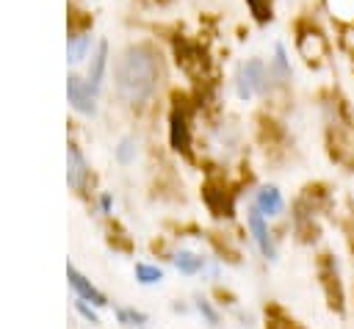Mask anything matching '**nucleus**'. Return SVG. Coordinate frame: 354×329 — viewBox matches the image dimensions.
I'll return each instance as SVG.
<instances>
[{
  "label": "nucleus",
  "mask_w": 354,
  "mask_h": 329,
  "mask_svg": "<svg viewBox=\"0 0 354 329\" xmlns=\"http://www.w3.org/2000/svg\"><path fill=\"white\" fill-rule=\"evenodd\" d=\"M158 58L149 47H127L116 64V91L122 100L141 105L158 86Z\"/></svg>",
  "instance_id": "nucleus-1"
},
{
  "label": "nucleus",
  "mask_w": 354,
  "mask_h": 329,
  "mask_svg": "<svg viewBox=\"0 0 354 329\" xmlns=\"http://www.w3.org/2000/svg\"><path fill=\"white\" fill-rule=\"evenodd\" d=\"M266 83H268V72H266V64L260 58H252L238 69L235 86H238V97L241 100H252L254 94L266 91Z\"/></svg>",
  "instance_id": "nucleus-2"
},
{
  "label": "nucleus",
  "mask_w": 354,
  "mask_h": 329,
  "mask_svg": "<svg viewBox=\"0 0 354 329\" xmlns=\"http://www.w3.org/2000/svg\"><path fill=\"white\" fill-rule=\"evenodd\" d=\"M97 91L100 88L94 83L80 80L77 75H69V80H66V97H69L72 108L80 111V113H94V108H97Z\"/></svg>",
  "instance_id": "nucleus-3"
},
{
  "label": "nucleus",
  "mask_w": 354,
  "mask_h": 329,
  "mask_svg": "<svg viewBox=\"0 0 354 329\" xmlns=\"http://www.w3.org/2000/svg\"><path fill=\"white\" fill-rule=\"evenodd\" d=\"M86 180H88L86 158H83V152L75 144H69V149H66V182H69V188L83 191L86 188Z\"/></svg>",
  "instance_id": "nucleus-4"
},
{
  "label": "nucleus",
  "mask_w": 354,
  "mask_h": 329,
  "mask_svg": "<svg viewBox=\"0 0 354 329\" xmlns=\"http://www.w3.org/2000/svg\"><path fill=\"white\" fill-rule=\"evenodd\" d=\"M66 276H69V285H72V290L77 293V299H83V301H91L94 307H105L108 304V299H105V293L102 290H97L75 265H66Z\"/></svg>",
  "instance_id": "nucleus-5"
},
{
  "label": "nucleus",
  "mask_w": 354,
  "mask_h": 329,
  "mask_svg": "<svg viewBox=\"0 0 354 329\" xmlns=\"http://www.w3.org/2000/svg\"><path fill=\"white\" fill-rule=\"evenodd\" d=\"M249 229H252V235H254V243L260 246V252H263L266 257H274V246H271V238H268V227H266V213H263L257 205L249 210Z\"/></svg>",
  "instance_id": "nucleus-6"
},
{
  "label": "nucleus",
  "mask_w": 354,
  "mask_h": 329,
  "mask_svg": "<svg viewBox=\"0 0 354 329\" xmlns=\"http://www.w3.org/2000/svg\"><path fill=\"white\" fill-rule=\"evenodd\" d=\"M299 53L307 58V61H321L326 55V41L318 30H307L299 36Z\"/></svg>",
  "instance_id": "nucleus-7"
},
{
  "label": "nucleus",
  "mask_w": 354,
  "mask_h": 329,
  "mask_svg": "<svg viewBox=\"0 0 354 329\" xmlns=\"http://www.w3.org/2000/svg\"><path fill=\"white\" fill-rule=\"evenodd\" d=\"M171 147H174L177 152H188V147H191V135H188V116H185L180 108H174V111H171Z\"/></svg>",
  "instance_id": "nucleus-8"
},
{
  "label": "nucleus",
  "mask_w": 354,
  "mask_h": 329,
  "mask_svg": "<svg viewBox=\"0 0 354 329\" xmlns=\"http://www.w3.org/2000/svg\"><path fill=\"white\" fill-rule=\"evenodd\" d=\"M254 205L266 213V216H277V213H282V194L274 188V185H263L260 191H257V199H254Z\"/></svg>",
  "instance_id": "nucleus-9"
},
{
  "label": "nucleus",
  "mask_w": 354,
  "mask_h": 329,
  "mask_svg": "<svg viewBox=\"0 0 354 329\" xmlns=\"http://www.w3.org/2000/svg\"><path fill=\"white\" fill-rule=\"evenodd\" d=\"M268 77L277 80L279 86H285V83L290 80V61H288V53H285L282 44L274 47V61H271V66H268Z\"/></svg>",
  "instance_id": "nucleus-10"
},
{
  "label": "nucleus",
  "mask_w": 354,
  "mask_h": 329,
  "mask_svg": "<svg viewBox=\"0 0 354 329\" xmlns=\"http://www.w3.org/2000/svg\"><path fill=\"white\" fill-rule=\"evenodd\" d=\"M88 47H91V36H86V33L69 36V44H66V58H69V64H80V61L86 58Z\"/></svg>",
  "instance_id": "nucleus-11"
},
{
  "label": "nucleus",
  "mask_w": 354,
  "mask_h": 329,
  "mask_svg": "<svg viewBox=\"0 0 354 329\" xmlns=\"http://www.w3.org/2000/svg\"><path fill=\"white\" fill-rule=\"evenodd\" d=\"M105 64H108V44L105 41H100V47H97V53H94V61H91V69H88V83H94L97 88H100V83H102V75H105Z\"/></svg>",
  "instance_id": "nucleus-12"
},
{
  "label": "nucleus",
  "mask_w": 354,
  "mask_h": 329,
  "mask_svg": "<svg viewBox=\"0 0 354 329\" xmlns=\"http://www.w3.org/2000/svg\"><path fill=\"white\" fill-rule=\"evenodd\" d=\"M174 265H177V271H183V274H196V271H202L205 260H202L199 254H194V252H177V254H174Z\"/></svg>",
  "instance_id": "nucleus-13"
},
{
  "label": "nucleus",
  "mask_w": 354,
  "mask_h": 329,
  "mask_svg": "<svg viewBox=\"0 0 354 329\" xmlns=\"http://www.w3.org/2000/svg\"><path fill=\"white\" fill-rule=\"evenodd\" d=\"M136 279H138L141 285H155V282H160V279H163V271H160L158 265L138 263V265H136Z\"/></svg>",
  "instance_id": "nucleus-14"
},
{
  "label": "nucleus",
  "mask_w": 354,
  "mask_h": 329,
  "mask_svg": "<svg viewBox=\"0 0 354 329\" xmlns=\"http://www.w3.org/2000/svg\"><path fill=\"white\" fill-rule=\"evenodd\" d=\"M332 17L337 19H346V22H354V0H326Z\"/></svg>",
  "instance_id": "nucleus-15"
},
{
  "label": "nucleus",
  "mask_w": 354,
  "mask_h": 329,
  "mask_svg": "<svg viewBox=\"0 0 354 329\" xmlns=\"http://www.w3.org/2000/svg\"><path fill=\"white\" fill-rule=\"evenodd\" d=\"M116 318H119V323H124V326H141V323H147V315L138 312V310H119Z\"/></svg>",
  "instance_id": "nucleus-16"
},
{
  "label": "nucleus",
  "mask_w": 354,
  "mask_h": 329,
  "mask_svg": "<svg viewBox=\"0 0 354 329\" xmlns=\"http://www.w3.org/2000/svg\"><path fill=\"white\" fill-rule=\"evenodd\" d=\"M136 155V138H122V144L116 147V160L119 163H130Z\"/></svg>",
  "instance_id": "nucleus-17"
},
{
  "label": "nucleus",
  "mask_w": 354,
  "mask_h": 329,
  "mask_svg": "<svg viewBox=\"0 0 354 329\" xmlns=\"http://www.w3.org/2000/svg\"><path fill=\"white\" fill-rule=\"evenodd\" d=\"M196 310H199V312L207 318V323H218V315H216V310H213V307H210L205 299H199V301H196Z\"/></svg>",
  "instance_id": "nucleus-18"
},
{
  "label": "nucleus",
  "mask_w": 354,
  "mask_h": 329,
  "mask_svg": "<svg viewBox=\"0 0 354 329\" xmlns=\"http://www.w3.org/2000/svg\"><path fill=\"white\" fill-rule=\"evenodd\" d=\"M77 312H80V315H83L86 321H91V323H100V318H97V312H94V310H91V307H88V304L83 301V299L77 301Z\"/></svg>",
  "instance_id": "nucleus-19"
},
{
  "label": "nucleus",
  "mask_w": 354,
  "mask_h": 329,
  "mask_svg": "<svg viewBox=\"0 0 354 329\" xmlns=\"http://www.w3.org/2000/svg\"><path fill=\"white\" fill-rule=\"evenodd\" d=\"M100 202H102V210H105V213H108V210H111V196H108V194H105V196H102V199H100Z\"/></svg>",
  "instance_id": "nucleus-20"
},
{
  "label": "nucleus",
  "mask_w": 354,
  "mask_h": 329,
  "mask_svg": "<svg viewBox=\"0 0 354 329\" xmlns=\"http://www.w3.org/2000/svg\"><path fill=\"white\" fill-rule=\"evenodd\" d=\"M290 329H293V326H290Z\"/></svg>",
  "instance_id": "nucleus-21"
}]
</instances>
